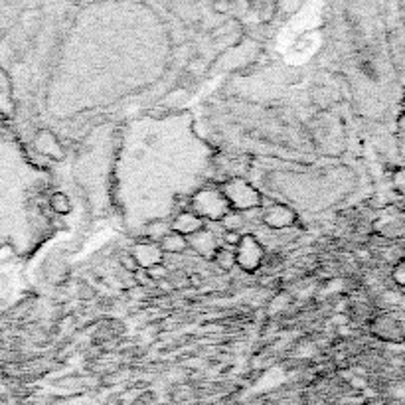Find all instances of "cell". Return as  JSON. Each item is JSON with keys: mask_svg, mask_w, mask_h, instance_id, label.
I'll return each mask as SVG.
<instances>
[{"mask_svg": "<svg viewBox=\"0 0 405 405\" xmlns=\"http://www.w3.org/2000/svg\"><path fill=\"white\" fill-rule=\"evenodd\" d=\"M263 213V223L271 229H285V227H291L297 219L295 211L287 205H281V203H273V205H267L261 209Z\"/></svg>", "mask_w": 405, "mask_h": 405, "instance_id": "277c9868", "label": "cell"}, {"mask_svg": "<svg viewBox=\"0 0 405 405\" xmlns=\"http://www.w3.org/2000/svg\"><path fill=\"white\" fill-rule=\"evenodd\" d=\"M213 261L217 263L219 269H231L233 263H235V253L227 251V249H217L213 255Z\"/></svg>", "mask_w": 405, "mask_h": 405, "instance_id": "7c38bea8", "label": "cell"}, {"mask_svg": "<svg viewBox=\"0 0 405 405\" xmlns=\"http://www.w3.org/2000/svg\"><path fill=\"white\" fill-rule=\"evenodd\" d=\"M131 255L137 261L139 269H145V271L154 267V265H160L162 257H164V253L158 247V243H154V241H141V243H137L131 249Z\"/></svg>", "mask_w": 405, "mask_h": 405, "instance_id": "5b68a950", "label": "cell"}, {"mask_svg": "<svg viewBox=\"0 0 405 405\" xmlns=\"http://www.w3.org/2000/svg\"><path fill=\"white\" fill-rule=\"evenodd\" d=\"M263 245L255 239L253 235H241L237 247H235V263L243 267L245 271H255L263 261Z\"/></svg>", "mask_w": 405, "mask_h": 405, "instance_id": "3957f363", "label": "cell"}, {"mask_svg": "<svg viewBox=\"0 0 405 405\" xmlns=\"http://www.w3.org/2000/svg\"><path fill=\"white\" fill-rule=\"evenodd\" d=\"M221 225L225 231H231V233H239V229L245 225V215L241 211H229L221 217Z\"/></svg>", "mask_w": 405, "mask_h": 405, "instance_id": "30bf717a", "label": "cell"}, {"mask_svg": "<svg viewBox=\"0 0 405 405\" xmlns=\"http://www.w3.org/2000/svg\"><path fill=\"white\" fill-rule=\"evenodd\" d=\"M160 251L162 253H172V255H178V253H184L188 249V237L176 233V231H168L160 243H158Z\"/></svg>", "mask_w": 405, "mask_h": 405, "instance_id": "9c48e42d", "label": "cell"}, {"mask_svg": "<svg viewBox=\"0 0 405 405\" xmlns=\"http://www.w3.org/2000/svg\"><path fill=\"white\" fill-rule=\"evenodd\" d=\"M188 245H192L198 253L205 255V257H211V255H215V251H217V239H215V235L209 233V231H205V229L194 233V235H190V237H188Z\"/></svg>", "mask_w": 405, "mask_h": 405, "instance_id": "52a82bcc", "label": "cell"}, {"mask_svg": "<svg viewBox=\"0 0 405 405\" xmlns=\"http://www.w3.org/2000/svg\"><path fill=\"white\" fill-rule=\"evenodd\" d=\"M50 205H51L53 211H57V213H61V215L71 211V202H69L67 194H63V192H55V194H51Z\"/></svg>", "mask_w": 405, "mask_h": 405, "instance_id": "8fae6325", "label": "cell"}, {"mask_svg": "<svg viewBox=\"0 0 405 405\" xmlns=\"http://www.w3.org/2000/svg\"><path fill=\"white\" fill-rule=\"evenodd\" d=\"M36 147H38V151L42 152V154L50 156L53 160H61V156H63V151H61L57 139L51 135L50 131H40V133H38V137H36Z\"/></svg>", "mask_w": 405, "mask_h": 405, "instance_id": "ba28073f", "label": "cell"}, {"mask_svg": "<svg viewBox=\"0 0 405 405\" xmlns=\"http://www.w3.org/2000/svg\"><path fill=\"white\" fill-rule=\"evenodd\" d=\"M192 207H194V213H196L198 217H202L203 221H205V219L217 221V219H221L225 213L231 211L227 200L223 198L221 190H217V188L200 190V192L192 198Z\"/></svg>", "mask_w": 405, "mask_h": 405, "instance_id": "7a4b0ae2", "label": "cell"}, {"mask_svg": "<svg viewBox=\"0 0 405 405\" xmlns=\"http://www.w3.org/2000/svg\"><path fill=\"white\" fill-rule=\"evenodd\" d=\"M203 223H205V221H203L202 217H198L194 211H184V213H180V215L174 219L172 231H176V233H180V235H184V237H190V235L202 231Z\"/></svg>", "mask_w": 405, "mask_h": 405, "instance_id": "8992f818", "label": "cell"}, {"mask_svg": "<svg viewBox=\"0 0 405 405\" xmlns=\"http://www.w3.org/2000/svg\"><path fill=\"white\" fill-rule=\"evenodd\" d=\"M147 275H149V279L160 281V279H166V277H168V269L160 263V265H154L151 269H147Z\"/></svg>", "mask_w": 405, "mask_h": 405, "instance_id": "4fadbf2b", "label": "cell"}, {"mask_svg": "<svg viewBox=\"0 0 405 405\" xmlns=\"http://www.w3.org/2000/svg\"><path fill=\"white\" fill-rule=\"evenodd\" d=\"M394 394H396L398 398H405V386H398V388H394Z\"/></svg>", "mask_w": 405, "mask_h": 405, "instance_id": "5bb4252c", "label": "cell"}, {"mask_svg": "<svg viewBox=\"0 0 405 405\" xmlns=\"http://www.w3.org/2000/svg\"><path fill=\"white\" fill-rule=\"evenodd\" d=\"M221 194L233 211H251L261 207V194L241 178H231L221 186Z\"/></svg>", "mask_w": 405, "mask_h": 405, "instance_id": "6da1fadb", "label": "cell"}]
</instances>
